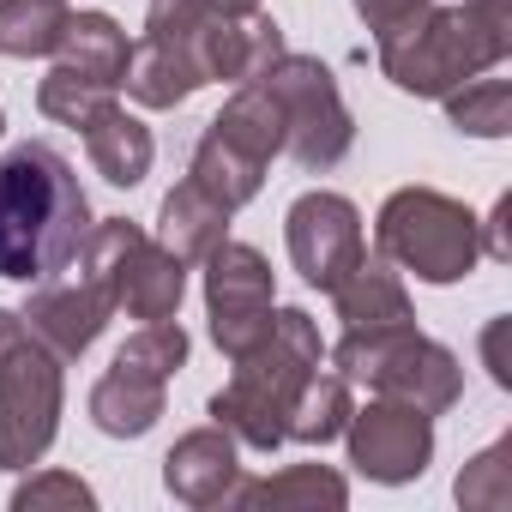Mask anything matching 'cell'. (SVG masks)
Here are the masks:
<instances>
[{"label": "cell", "instance_id": "obj_1", "mask_svg": "<svg viewBox=\"0 0 512 512\" xmlns=\"http://www.w3.org/2000/svg\"><path fill=\"white\" fill-rule=\"evenodd\" d=\"M91 235V205L73 163L55 145H19L0 157V278L49 284Z\"/></svg>", "mask_w": 512, "mask_h": 512}, {"label": "cell", "instance_id": "obj_2", "mask_svg": "<svg viewBox=\"0 0 512 512\" xmlns=\"http://www.w3.org/2000/svg\"><path fill=\"white\" fill-rule=\"evenodd\" d=\"M512 55L506 0H458L422 7L416 19L380 31V73L410 97H446Z\"/></svg>", "mask_w": 512, "mask_h": 512}, {"label": "cell", "instance_id": "obj_3", "mask_svg": "<svg viewBox=\"0 0 512 512\" xmlns=\"http://www.w3.org/2000/svg\"><path fill=\"white\" fill-rule=\"evenodd\" d=\"M320 356H326L320 326L302 308H272V332L253 350L235 356L229 386L211 398V422L229 428L235 446L278 452L284 428H290V410H296V392L308 386V374L320 368Z\"/></svg>", "mask_w": 512, "mask_h": 512}, {"label": "cell", "instance_id": "obj_4", "mask_svg": "<svg viewBox=\"0 0 512 512\" xmlns=\"http://www.w3.org/2000/svg\"><path fill=\"white\" fill-rule=\"evenodd\" d=\"M332 374L350 386H368L374 398L416 404L422 416H446L464 392V368L446 344L422 338L416 326H380V332H344L332 344Z\"/></svg>", "mask_w": 512, "mask_h": 512}, {"label": "cell", "instance_id": "obj_5", "mask_svg": "<svg viewBox=\"0 0 512 512\" xmlns=\"http://www.w3.org/2000/svg\"><path fill=\"white\" fill-rule=\"evenodd\" d=\"M380 260L398 272H416L422 284H458L482 260V235L470 205H458L440 187H398L374 217Z\"/></svg>", "mask_w": 512, "mask_h": 512}, {"label": "cell", "instance_id": "obj_6", "mask_svg": "<svg viewBox=\"0 0 512 512\" xmlns=\"http://www.w3.org/2000/svg\"><path fill=\"white\" fill-rule=\"evenodd\" d=\"M79 266L115 296V308H127L133 320H175L181 296H187V266L169 247H157L139 223L109 217L85 235Z\"/></svg>", "mask_w": 512, "mask_h": 512}, {"label": "cell", "instance_id": "obj_7", "mask_svg": "<svg viewBox=\"0 0 512 512\" xmlns=\"http://www.w3.org/2000/svg\"><path fill=\"white\" fill-rule=\"evenodd\" d=\"M260 85L278 97V109H284V151H290L302 169H332V163L350 157L356 121H350V109H344V97H338L332 67H320L314 55H290V49H284V55L260 73Z\"/></svg>", "mask_w": 512, "mask_h": 512}, {"label": "cell", "instance_id": "obj_8", "mask_svg": "<svg viewBox=\"0 0 512 512\" xmlns=\"http://www.w3.org/2000/svg\"><path fill=\"white\" fill-rule=\"evenodd\" d=\"M61 428V356L25 338L0 356V470H31Z\"/></svg>", "mask_w": 512, "mask_h": 512}, {"label": "cell", "instance_id": "obj_9", "mask_svg": "<svg viewBox=\"0 0 512 512\" xmlns=\"http://www.w3.org/2000/svg\"><path fill=\"white\" fill-rule=\"evenodd\" d=\"M205 314H211V338L217 350L235 362L241 350H253L272 332V266L260 247L247 241H217L205 253Z\"/></svg>", "mask_w": 512, "mask_h": 512}, {"label": "cell", "instance_id": "obj_10", "mask_svg": "<svg viewBox=\"0 0 512 512\" xmlns=\"http://www.w3.org/2000/svg\"><path fill=\"white\" fill-rule=\"evenodd\" d=\"M284 241H290V260L314 290H338L362 260H368V241H362V211L344 193H302L284 217Z\"/></svg>", "mask_w": 512, "mask_h": 512}, {"label": "cell", "instance_id": "obj_11", "mask_svg": "<svg viewBox=\"0 0 512 512\" xmlns=\"http://www.w3.org/2000/svg\"><path fill=\"white\" fill-rule=\"evenodd\" d=\"M344 440H350V464L368 476V482H416L434 458V416H422L416 404H398V398H374L362 410H350L344 422Z\"/></svg>", "mask_w": 512, "mask_h": 512}, {"label": "cell", "instance_id": "obj_12", "mask_svg": "<svg viewBox=\"0 0 512 512\" xmlns=\"http://www.w3.org/2000/svg\"><path fill=\"white\" fill-rule=\"evenodd\" d=\"M109 314H115V296L79 266V278H49V284H37V296L25 302V326H31V338L43 344V350H55L61 362H73V356H85L97 338H103V326H109Z\"/></svg>", "mask_w": 512, "mask_h": 512}, {"label": "cell", "instance_id": "obj_13", "mask_svg": "<svg viewBox=\"0 0 512 512\" xmlns=\"http://www.w3.org/2000/svg\"><path fill=\"white\" fill-rule=\"evenodd\" d=\"M235 482H241V452H235V434L217 422L181 434L163 458V488L181 506H229Z\"/></svg>", "mask_w": 512, "mask_h": 512}, {"label": "cell", "instance_id": "obj_14", "mask_svg": "<svg viewBox=\"0 0 512 512\" xmlns=\"http://www.w3.org/2000/svg\"><path fill=\"white\" fill-rule=\"evenodd\" d=\"M163 392H169L163 374H145V368H133V362L115 356L109 374L91 386V422H97L109 440H139V434L157 428V416H163Z\"/></svg>", "mask_w": 512, "mask_h": 512}, {"label": "cell", "instance_id": "obj_15", "mask_svg": "<svg viewBox=\"0 0 512 512\" xmlns=\"http://www.w3.org/2000/svg\"><path fill=\"white\" fill-rule=\"evenodd\" d=\"M79 133H85V151H91V163H97V175H103L109 187H139V181L151 175L157 139H151V127H145L139 115H127L115 97H109Z\"/></svg>", "mask_w": 512, "mask_h": 512}, {"label": "cell", "instance_id": "obj_16", "mask_svg": "<svg viewBox=\"0 0 512 512\" xmlns=\"http://www.w3.org/2000/svg\"><path fill=\"white\" fill-rule=\"evenodd\" d=\"M205 133L223 139L229 151H241V157H253V163L272 169V157L284 151V109H278V97H272L260 79H247V85H235V97L205 121Z\"/></svg>", "mask_w": 512, "mask_h": 512}, {"label": "cell", "instance_id": "obj_17", "mask_svg": "<svg viewBox=\"0 0 512 512\" xmlns=\"http://www.w3.org/2000/svg\"><path fill=\"white\" fill-rule=\"evenodd\" d=\"M127 55H133V43L109 13H67V31L55 43V67H67V73H79L103 91H121Z\"/></svg>", "mask_w": 512, "mask_h": 512}, {"label": "cell", "instance_id": "obj_18", "mask_svg": "<svg viewBox=\"0 0 512 512\" xmlns=\"http://www.w3.org/2000/svg\"><path fill=\"white\" fill-rule=\"evenodd\" d=\"M332 302H338V320H344V332H380V326H416V314H410V290H404V278L386 266V260H362L338 290H332Z\"/></svg>", "mask_w": 512, "mask_h": 512}, {"label": "cell", "instance_id": "obj_19", "mask_svg": "<svg viewBox=\"0 0 512 512\" xmlns=\"http://www.w3.org/2000/svg\"><path fill=\"white\" fill-rule=\"evenodd\" d=\"M223 235H229V211H223L211 193H199L193 181L169 187V199H163V211H157V235H151L157 247H169L181 266H199Z\"/></svg>", "mask_w": 512, "mask_h": 512}, {"label": "cell", "instance_id": "obj_20", "mask_svg": "<svg viewBox=\"0 0 512 512\" xmlns=\"http://www.w3.org/2000/svg\"><path fill=\"white\" fill-rule=\"evenodd\" d=\"M350 500V482L326 464H290L266 482H235L229 506H272V512H290V506H344Z\"/></svg>", "mask_w": 512, "mask_h": 512}, {"label": "cell", "instance_id": "obj_21", "mask_svg": "<svg viewBox=\"0 0 512 512\" xmlns=\"http://www.w3.org/2000/svg\"><path fill=\"white\" fill-rule=\"evenodd\" d=\"M121 85H127V97H133V103H145V109H175V103H187L205 79H199L181 55H169L163 43L139 37V43H133V55H127Z\"/></svg>", "mask_w": 512, "mask_h": 512}, {"label": "cell", "instance_id": "obj_22", "mask_svg": "<svg viewBox=\"0 0 512 512\" xmlns=\"http://www.w3.org/2000/svg\"><path fill=\"white\" fill-rule=\"evenodd\" d=\"M187 181L199 187V193H211L223 211H241L253 193L266 187V163H253V157H241V151H229L223 139H211V133H199V145H193V169H187Z\"/></svg>", "mask_w": 512, "mask_h": 512}, {"label": "cell", "instance_id": "obj_23", "mask_svg": "<svg viewBox=\"0 0 512 512\" xmlns=\"http://www.w3.org/2000/svg\"><path fill=\"white\" fill-rule=\"evenodd\" d=\"M350 380L344 374H308V386L296 392V410H290V428H284V440H296V446H332L338 434H344V422H350Z\"/></svg>", "mask_w": 512, "mask_h": 512}, {"label": "cell", "instance_id": "obj_24", "mask_svg": "<svg viewBox=\"0 0 512 512\" xmlns=\"http://www.w3.org/2000/svg\"><path fill=\"white\" fill-rule=\"evenodd\" d=\"M67 13H73L67 0H0V55H13V61L55 55Z\"/></svg>", "mask_w": 512, "mask_h": 512}, {"label": "cell", "instance_id": "obj_25", "mask_svg": "<svg viewBox=\"0 0 512 512\" xmlns=\"http://www.w3.org/2000/svg\"><path fill=\"white\" fill-rule=\"evenodd\" d=\"M440 103H446V121L458 133H476V139H506L512 133V85L506 79H470V85L446 91Z\"/></svg>", "mask_w": 512, "mask_h": 512}, {"label": "cell", "instance_id": "obj_26", "mask_svg": "<svg viewBox=\"0 0 512 512\" xmlns=\"http://www.w3.org/2000/svg\"><path fill=\"white\" fill-rule=\"evenodd\" d=\"M115 91H103V85H91V79H79V73H67V67H55L43 85H37V109L49 115V121H61V127H85L103 103H109Z\"/></svg>", "mask_w": 512, "mask_h": 512}, {"label": "cell", "instance_id": "obj_27", "mask_svg": "<svg viewBox=\"0 0 512 512\" xmlns=\"http://www.w3.org/2000/svg\"><path fill=\"white\" fill-rule=\"evenodd\" d=\"M512 440H500V446H488L482 458H470V470L458 476V500L464 506H506L512 500Z\"/></svg>", "mask_w": 512, "mask_h": 512}, {"label": "cell", "instance_id": "obj_28", "mask_svg": "<svg viewBox=\"0 0 512 512\" xmlns=\"http://www.w3.org/2000/svg\"><path fill=\"white\" fill-rule=\"evenodd\" d=\"M43 506H73V512H85V506H97V494H91L73 470H43V476H31V482L13 494V512H43Z\"/></svg>", "mask_w": 512, "mask_h": 512}, {"label": "cell", "instance_id": "obj_29", "mask_svg": "<svg viewBox=\"0 0 512 512\" xmlns=\"http://www.w3.org/2000/svg\"><path fill=\"white\" fill-rule=\"evenodd\" d=\"M428 7V0H356V13H362V25L380 37V31H392V25H404V19H416Z\"/></svg>", "mask_w": 512, "mask_h": 512}, {"label": "cell", "instance_id": "obj_30", "mask_svg": "<svg viewBox=\"0 0 512 512\" xmlns=\"http://www.w3.org/2000/svg\"><path fill=\"white\" fill-rule=\"evenodd\" d=\"M506 217H512V199L500 193L494 217H488V223H476V235H482V253H488V260H512V235H506Z\"/></svg>", "mask_w": 512, "mask_h": 512}, {"label": "cell", "instance_id": "obj_31", "mask_svg": "<svg viewBox=\"0 0 512 512\" xmlns=\"http://www.w3.org/2000/svg\"><path fill=\"white\" fill-rule=\"evenodd\" d=\"M506 332H512V320H494V326L482 332V356H488V374H494V386H512V362H506Z\"/></svg>", "mask_w": 512, "mask_h": 512}, {"label": "cell", "instance_id": "obj_32", "mask_svg": "<svg viewBox=\"0 0 512 512\" xmlns=\"http://www.w3.org/2000/svg\"><path fill=\"white\" fill-rule=\"evenodd\" d=\"M31 338V326H25V314H7V308H0V356H7V350H19Z\"/></svg>", "mask_w": 512, "mask_h": 512}, {"label": "cell", "instance_id": "obj_33", "mask_svg": "<svg viewBox=\"0 0 512 512\" xmlns=\"http://www.w3.org/2000/svg\"><path fill=\"white\" fill-rule=\"evenodd\" d=\"M211 7H223V13H253L260 0H211Z\"/></svg>", "mask_w": 512, "mask_h": 512}, {"label": "cell", "instance_id": "obj_34", "mask_svg": "<svg viewBox=\"0 0 512 512\" xmlns=\"http://www.w3.org/2000/svg\"><path fill=\"white\" fill-rule=\"evenodd\" d=\"M0 133H7V115H0Z\"/></svg>", "mask_w": 512, "mask_h": 512}]
</instances>
